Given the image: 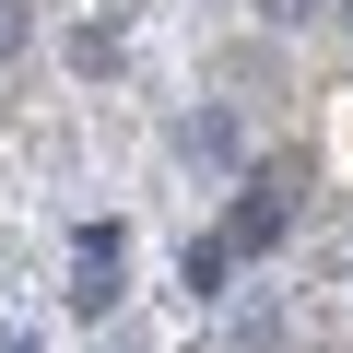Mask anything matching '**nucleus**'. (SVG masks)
Returning <instances> with one entry per match:
<instances>
[{
    "instance_id": "5",
    "label": "nucleus",
    "mask_w": 353,
    "mask_h": 353,
    "mask_svg": "<svg viewBox=\"0 0 353 353\" xmlns=\"http://www.w3.org/2000/svg\"><path fill=\"white\" fill-rule=\"evenodd\" d=\"M24 48V0H0V59H12Z\"/></svg>"
},
{
    "instance_id": "3",
    "label": "nucleus",
    "mask_w": 353,
    "mask_h": 353,
    "mask_svg": "<svg viewBox=\"0 0 353 353\" xmlns=\"http://www.w3.org/2000/svg\"><path fill=\"white\" fill-rule=\"evenodd\" d=\"M176 153H189V165H236V118H224V106H201L189 130H176Z\"/></svg>"
},
{
    "instance_id": "7",
    "label": "nucleus",
    "mask_w": 353,
    "mask_h": 353,
    "mask_svg": "<svg viewBox=\"0 0 353 353\" xmlns=\"http://www.w3.org/2000/svg\"><path fill=\"white\" fill-rule=\"evenodd\" d=\"M341 12H353V0H341Z\"/></svg>"
},
{
    "instance_id": "6",
    "label": "nucleus",
    "mask_w": 353,
    "mask_h": 353,
    "mask_svg": "<svg viewBox=\"0 0 353 353\" xmlns=\"http://www.w3.org/2000/svg\"><path fill=\"white\" fill-rule=\"evenodd\" d=\"M0 353H36V341H0Z\"/></svg>"
},
{
    "instance_id": "2",
    "label": "nucleus",
    "mask_w": 353,
    "mask_h": 353,
    "mask_svg": "<svg viewBox=\"0 0 353 353\" xmlns=\"http://www.w3.org/2000/svg\"><path fill=\"white\" fill-rule=\"evenodd\" d=\"M71 306H83V318L118 306V224H83V248H71Z\"/></svg>"
},
{
    "instance_id": "1",
    "label": "nucleus",
    "mask_w": 353,
    "mask_h": 353,
    "mask_svg": "<svg viewBox=\"0 0 353 353\" xmlns=\"http://www.w3.org/2000/svg\"><path fill=\"white\" fill-rule=\"evenodd\" d=\"M224 236H236V259H271V248L294 236V189H283V176H248L236 212H224Z\"/></svg>"
},
{
    "instance_id": "4",
    "label": "nucleus",
    "mask_w": 353,
    "mask_h": 353,
    "mask_svg": "<svg viewBox=\"0 0 353 353\" xmlns=\"http://www.w3.org/2000/svg\"><path fill=\"white\" fill-rule=\"evenodd\" d=\"M224 271H236V236H189V294H224Z\"/></svg>"
}]
</instances>
